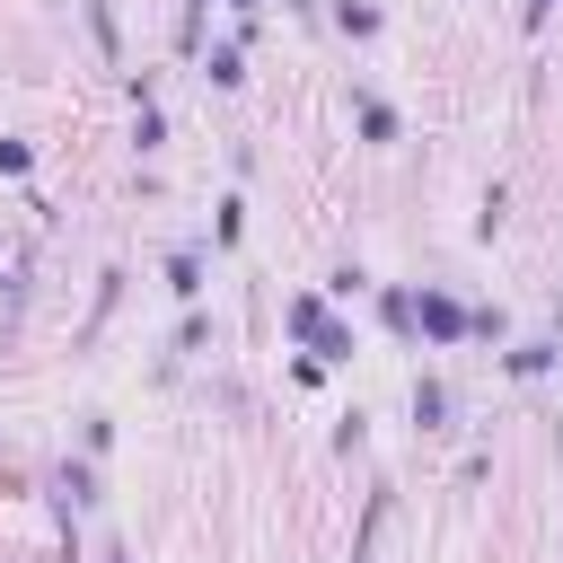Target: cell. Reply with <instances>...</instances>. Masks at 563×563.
Here are the masks:
<instances>
[{"instance_id":"1","label":"cell","mask_w":563,"mask_h":563,"mask_svg":"<svg viewBox=\"0 0 563 563\" xmlns=\"http://www.w3.org/2000/svg\"><path fill=\"white\" fill-rule=\"evenodd\" d=\"M413 334H431V343H457V334H475V317H466L449 290H422V299H413Z\"/></svg>"},{"instance_id":"2","label":"cell","mask_w":563,"mask_h":563,"mask_svg":"<svg viewBox=\"0 0 563 563\" xmlns=\"http://www.w3.org/2000/svg\"><path fill=\"white\" fill-rule=\"evenodd\" d=\"M290 334H299V343H317V361H352V334H334V325H325V299H290Z\"/></svg>"},{"instance_id":"3","label":"cell","mask_w":563,"mask_h":563,"mask_svg":"<svg viewBox=\"0 0 563 563\" xmlns=\"http://www.w3.org/2000/svg\"><path fill=\"white\" fill-rule=\"evenodd\" d=\"M413 422H422V431L449 422V387H440V378H413Z\"/></svg>"},{"instance_id":"4","label":"cell","mask_w":563,"mask_h":563,"mask_svg":"<svg viewBox=\"0 0 563 563\" xmlns=\"http://www.w3.org/2000/svg\"><path fill=\"white\" fill-rule=\"evenodd\" d=\"M352 114H361L369 141H396V106H387V97H352Z\"/></svg>"},{"instance_id":"5","label":"cell","mask_w":563,"mask_h":563,"mask_svg":"<svg viewBox=\"0 0 563 563\" xmlns=\"http://www.w3.org/2000/svg\"><path fill=\"white\" fill-rule=\"evenodd\" d=\"M167 290H176V299H194V290H202V255H194V246H185V255H167Z\"/></svg>"},{"instance_id":"6","label":"cell","mask_w":563,"mask_h":563,"mask_svg":"<svg viewBox=\"0 0 563 563\" xmlns=\"http://www.w3.org/2000/svg\"><path fill=\"white\" fill-rule=\"evenodd\" d=\"M202 79H211V88H238V79H246V70H238V44H220V53L202 62Z\"/></svg>"},{"instance_id":"7","label":"cell","mask_w":563,"mask_h":563,"mask_svg":"<svg viewBox=\"0 0 563 563\" xmlns=\"http://www.w3.org/2000/svg\"><path fill=\"white\" fill-rule=\"evenodd\" d=\"M537 369H554V343H519L510 352V378H537Z\"/></svg>"},{"instance_id":"8","label":"cell","mask_w":563,"mask_h":563,"mask_svg":"<svg viewBox=\"0 0 563 563\" xmlns=\"http://www.w3.org/2000/svg\"><path fill=\"white\" fill-rule=\"evenodd\" d=\"M53 493H62V501H97V475H88V466H62Z\"/></svg>"},{"instance_id":"9","label":"cell","mask_w":563,"mask_h":563,"mask_svg":"<svg viewBox=\"0 0 563 563\" xmlns=\"http://www.w3.org/2000/svg\"><path fill=\"white\" fill-rule=\"evenodd\" d=\"M202 18H211V0H185V18H176V44L185 53H202Z\"/></svg>"},{"instance_id":"10","label":"cell","mask_w":563,"mask_h":563,"mask_svg":"<svg viewBox=\"0 0 563 563\" xmlns=\"http://www.w3.org/2000/svg\"><path fill=\"white\" fill-rule=\"evenodd\" d=\"M132 141H141V150H158V141H167V114H158L150 97H141V123H132Z\"/></svg>"},{"instance_id":"11","label":"cell","mask_w":563,"mask_h":563,"mask_svg":"<svg viewBox=\"0 0 563 563\" xmlns=\"http://www.w3.org/2000/svg\"><path fill=\"white\" fill-rule=\"evenodd\" d=\"M378 317H387L396 334H413V290H387V299H378Z\"/></svg>"},{"instance_id":"12","label":"cell","mask_w":563,"mask_h":563,"mask_svg":"<svg viewBox=\"0 0 563 563\" xmlns=\"http://www.w3.org/2000/svg\"><path fill=\"white\" fill-rule=\"evenodd\" d=\"M88 26H97V44H106V62H114V53H123V35H114V9H106V0H88Z\"/></svg>"},{"instance_id":"13","label":"cell","mask_w":563,"mask_h":563,"mask_svg":"<svg viewBox=\"0 0 563 563\" xmlns=\"http://www.w3.org/2000/svg\"><path fill=\"white\" fill-rule=\"evenodd\" d=\"M26 158H35L26 141H0V176H26Z\"/></svg>"},{"instance_id":"14","label":"cell","mask_w":563,"mask_h":563,"mask_svg":"<svg viewBox=\"0 0 563 563\" xmlns=\"http://www.w3.org/2000/svg\"><path fill=\"white\" fill-rule=\"evenodd\" d=\"M545 9H554V0H528V26H545Z\"/></svg>"},{"instance_id":"15","label":"cell","mask_w":563,"mask_h":563,"mask_svg":"<svg viewBox=\"0 0 563 563\" xmlns=\"http://www.w3.org/2000/svg\"><path fill=\"white\" fill-rule=\"evenodd\" d=\"M114 563H123V554H114Z\"/></svg>"}]
</instances>
